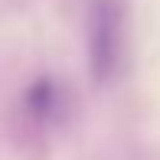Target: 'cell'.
<instances>
[{
	"label": "cell",
	"instance_id": "cell-1",
	"mask_svg": "<svg viewBox=\"0 0 160 160\" xmlns=\"http://www.w3.org/2000/svg\"><path fill=\"white\" fill-rule=\"evenodd\" d=\"M85 46H88V72L92 82L108 85L118 75L121 65V36H124V23H121V7L114 0H92L88 7V23H85Z\"/></svg>",
	"mask_w": 160,
	"mask_h": 160
},
{
	"label": "cell",
	"instance_id": "cell-2",
	"mask_svg": "<svg viewBox=\"0 0 160 160\" xmlns=\"http://www.w3.org/2000/svg\"><path fill=\"white\" fill-rule=\"evenodd\" d=\"M23 108L30 111V118L36 121H49L59 111V88L52 78H36L23 95Z\"/></svg>",
	"mask_w": 160,
	"mask_h": 160
}]
</instances>
